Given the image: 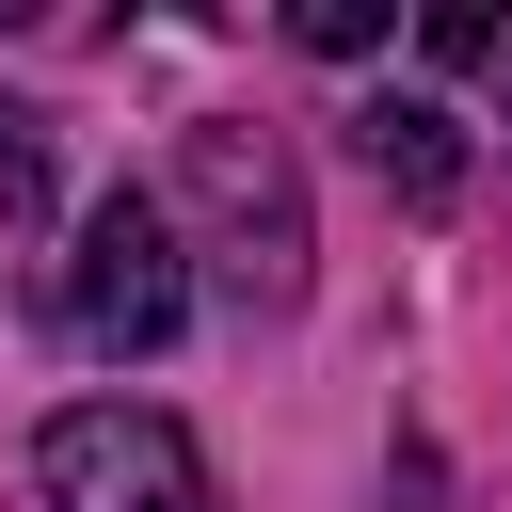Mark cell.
Returning a JSON list of instances; mask_svg holds the SVG:
<instances>
[{
  "instance_id": "cell-1",
  "label": "cell",
  "mask_w": 512,
  "mask_h": 512,
  "mask_svg": "<svg viewBox=\"0 0 512 512\" xmlns=\"http://www.w3.org/2000/svg\"><path fill=\"white\" fill-rule=\"evenodd\" d=\"M176 208H192V240H208V272H224L240 304H288V288H304V176H288L272 128L208 112V128L176 144ZM192 240H176V256H192Z\"/></svg>"
},
{
  "instance_id": "cell-2",
  "label": "cell",
  "mask_w": 512,
  "mask_h": 512,
  "mask_svg": "<svg viewBox=\"0 0 512 512\" xmlns=\"http://www.w3.org/2000/svg\"><path fill=\"white\" fill-rule=\"evenodd\" d=\"M176 320H192L176 208H160V192H112V208H80V240H64V336H80V352H160Z\"/></svg>"
},
{
  "instance_id": "cell-3",
  "label": "cell",
  "mask_w": 512,
  "mask_h": 512,
  "mask_svg": "<svg viewBox=\"0 0 512 512\" xmlns=\"http://www.w3.org/2000/svg\"><path fill=\"white\" fill-rule=\"evenodd\" d=\"M32 480H48V512H208V464L160 400H64Z\"/></svg>"
},
{
  "instance_id": "cell-4",
  "label": "cell",
  "mask_w": 512,
  "mask_h": 512,
  "mask_svg": "<svg viewBox=\"0 0 512 512\" xmlns=\"http://www.w3.org/2000/svg\"><path fill=\"white\" fill-rule=\"evenodd\" d=\"M352 160H368L400 208H448V192H464V112H448V96H368V112H352Z\"/></svg>"
},
{
  "instance_id": "cell-5",
  "label": "cell",
  "mask_w": 512,
  "mask_h": 512,
  "mask_svg": "<svg viewBox=\"0 0 512 512\" xmlns=\"http://www.w3.org/2000/svg\"><path fill=\"white\" fill-rule=\"evenodd\" d=\"M416 48H432V64H512V16H496V0H432Z\"/></svg>"
},
{
  "instance_id": "cell-6",
  "label": "cell",
  "mask_w": 512,
  "mask_h": 512,
  "mask_svg": "<svg viewBox=\"0 0 512 512\" xmlns=\"http://www.w3.org/2000/svg\"><path fill=\"white\" fill-rule=\"evenodd\" d=\"M32 208H48V128L0 96V224H32Z\"/></svg>"
},
{
  "instance_id": "cell-7",
  "label": "cell",
  "mask_w": 512,
  "mask_h": 512,
  "mask_svg": "<svg viewBox=\"0 0 512 512\" xmlns=\"http://www.w3.org/2000/svg\"><path fill=\"white\" fill-rule=\"evenodd\" d=\"M288 32H304V48H320V64H352V48H384V0H304V16H288Z\"/></svg>"
}]
</instances>
